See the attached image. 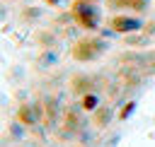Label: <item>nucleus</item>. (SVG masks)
Returning <instances> with one entry per match:
<instances>
[{
  "label": "nucleus",
  "mask_w": 155,
  "mask_h": 147,
  "mask_svg": "<svg viewBox=\"0 0 155 147\" xmlns=\"http://www.w3.org/2000/svg\"><path fill=\"white\" fill-rule=\"evenodd\" d=\"M73 19L82 27V29H97L99 27V22H102V12H99V7L92 2V0H75L73 2Z\"/></svg>",
  "instance_id": "1"
},
{
  "label": "nucleus",
  "mask_w": 155,
  "mask_h": 147,
  "mask_svg": "<svg viewBox=\"0 0 155 147\" xmlns=\"http://www.w3.org/2000/svg\"><path fill=\"white\" fill-rule=\"evenodd\" d=\"M102 51H104V43H102L99 39H82V41L75 43L73 55H75L78 60H94V58L102 55Z\"/></svg>",
  "instance_id": "2"
},
{
  "label": "nucleus",
  "mask_w": 155,
  "mask_h": 147,
  "mask_svg": "<svg viewBox=\"0 0 155 147\" xmlns=\"http://www.w3.org/2000/svg\"><path fill=\"white\" fill-rule=\"evenodd\" d=\"M143 27V22L138 17H128V14H116L111 19V29L119 31V34H131V31H138Z\"/></svg>",
  "instance_id": "3"
},
{
  "label": "nucleus",
  "mask_w": 155,
  "mask_h": 147,
  "mask_svg": "<svg viewBox=\"0 0 155 147\" xmlns=\"http://www.w3.org/2000/svg\"><path fill=\"white\" fill-rule=\"evenodd\" d=\"M39 118H41V116H39V108H36V106H29V104H27V106L19 108V120H22V123H27V125H36Z\"/></svg>",
  "instance_id": "4"
},
{
  "label": "nucleus",
  "mask_w": 155,
  "mask_h": 147,
  "mask_svg": "<svg viewBox=\"0 0 155 147\" xmlns=\"http://www.w3.org/2000/svg\"><path fill=\"white\" fill-rule=\"evenodd\" d=\"M80 106H82V111H94V108L99 106V96H97V94H92V92H87V94H82Z\"/></svg>",
  "instance_id": "5"
},
{
  "label": "nucleus",
  "mask_w": 155,
  "mask_h": 147,
  "mask_svg": "<svg viewBox=\"0 0 155 147\" xmlns=\"http://www.w3.org/2000/svg\"><path fill=\"white\" fill-rule=\"evenodd\" d=\"M114 5H128V7H140L143 0H111Z\"/></svg>",
  "instance_id": "6"
}]
</instances>
